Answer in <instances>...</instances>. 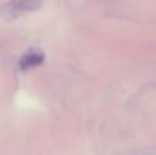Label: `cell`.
Instances as JSON below:
<instances>
[{
  "label": "cell",
  "instance_id": "1",
  "mask_svg": "<svg viewBox=\"0 0 156 155\" xmlns=\"http://www.w3.org/2000/svg\"><path fill=\"white\" fill-rule=\"evenodd\" d=\"M45 61V53L39 49H30L27 51L19 61V68L27 70L37 67Z\"/></svg>",
  "mask_w": 156,
  "mask_h": 155
}]
</instances>
